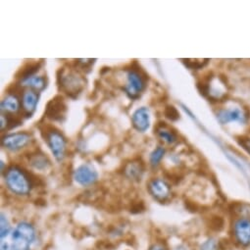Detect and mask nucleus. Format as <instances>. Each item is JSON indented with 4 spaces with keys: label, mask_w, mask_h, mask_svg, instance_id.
I'll return each instance as SVG.
<instances>
[{
    "label": "nucleus",
    "mask_w": 250,
    "mask_h": 250,
    "mask_svg": "<svg viewBox=\"0 0 250 250\" xmlns=\"http://www.w3.org/2000/svg\"><path fill=\"white\" fill-rule=\"evenodd\" d=\"M4 180L7 188L17 195H28L33 188V179L31 175L17 165H11L7 168Z\"/></svg>",
    "instance_id": "2"
},
{
    "label": "nucleus",
    "mask_w": 250,
    "mask_h": 250,
    "mask_svg": "<svg viewBox=\"0 0 250 250\" xmlns=\"http://www.w3.org/2000/svg\"><path fill=\"white\" fill-rule=\"evenodd\" d=\"M22 109L21 98L15 92H8V94L1 101V112L6 115H18Z\"/></svg>",
    "instance_id": "14"
},
{
    "label": "nucleus",
    "mask_w": 250,
    "mask_h": 250,
    "mask_svg": "<svg viewBox=\"0 0 250 250\" xmlns=\"http://www.w3.org/2000/svg\"><path fill=\"white\" fill-rule=\"evenodd\" d=\"M166 150L163 146H157L149 155V163L153 168H156L164 158Z\"/></svg>",
    "instance_id": "20"
},
{
    "label": "nucleus",
    "mask_w": 250,
    "mask_h": 250,
    "mask_svg": "<svg viewBox=\"0 0 250 250\" xmlns=\"http://www.w3.org/2000/svg\"><path fill=\"white\" fill-rule=\"evenodd\" d=\"M200 250H219V244L216 239L209 238L200 245Z\"/></svg>",
    "instance_id": "23"
},
{
    "label": "nucleus",
    "mask_w": 250,
    "mask_h": 250,
    "mask_svg": "<svg viewBox=\"0 0 250 250\" xmlns=\"http://www.w3.org/2000/svg\"><path fill=\"white\" fill-rule=\"evenodd\" d=\"M240 145L250 153V139H241Z\"/></svg>",
    "instance_id": "26"
},
{
    "label": "nucleus",
    "mask_w": 250,
    "mask_h": 250,
    "mask_svg": "<svg viewBox=\"0 0 250 250\" xmlns=\"http://www.w3.org/2000/svg\"><path fill=\"white\" fill-rule=\"evenodd\" d=\"M41 130L54 158L58 162H61L65 158L67 151V140L65 136L59 130L51 126H46L44 129Z\"/></svg>",
    "instance_id": "4"
},
{
    "label": "nucleus",
    "mask_w": 250,
    "mask_h": 250,
    "mask_svg": "<svg viewBox=\"0 0 250 250\" xmlns=\"http://www.w3.org/2000/svg\"><path fill=\"white\" fill-rule=\"evenodd\" d=\"M133 127L140 133L146 132L150 127V112L147 107L138 108L132 116Z\"/></svg>",
    "instance_id": "12"
},
{
    "label": "nucleus",
    "mask_w": 250,
    "mask_h": 250,
    "mask_svg": "<svg viewBox=\"0 0 250 250\" xmlns=\"http://www.w3.org/2000/svg\"><path fill=\"white\" fill-rule=\"evenodd\" d=\"M145 173V165L142 160L135 159L126 163L124 167V174L133 182H140Z\"/></svg>",
    "instance_id": "15"
},
{
    "label": "nucleus",
    "mask_w": 250,
    "mask_h": 250,
    "mask_svg": "<svg viewBox=\"0 0 250 250\" xmlns=\"http://www.w3.org/2000/svg\"><path fill=\"white\" fill-rule=\"evenodd\" d=\"M95 61V59H79L77 60V64L79 66L82 67V69H85V68H89L91 64H93V62Z\"/></svg>",
    "instance_id": "25"
},
{
    "label": "nucleus",
    "mask_w": 250,
    "mask_h": 250,
    "mask_svg": "<svg viewBox=\"0 0 250 250\" xmlns=\"http://www.w3.org/2000/svg\"><path fill=\"white\" fill-rule=\"evenodd\" d=\"M74 179L79 185L83 187H89L97 182L98 174L92 165L83 164L75 171Z\"/></svg>",
    "instance_id": "10"
},
{
    "label": "nucleus",
    "mask_w": 250,
    "mask_h": 250,
    "mask_svg": "<svg viewBox=\"0 0 250 250\" xmlns=\"http://www.w3.org/2000/svg\"><path fill=\"white\" fill-rule=\"evenodd\" d=\"M187 64L188 67L191 68V69H199L203 66H205L209 59H204V60H190V59H187V60H184Z\"/></svg>",
    "instance_id": "24"
},
{
    "label": "nucleus",
    "mask_w": 250,
    "mask_h": 250,
    "mask_svg": "<svg viewBox=\"0 0 250 250\" xmlns=\"http://www.w3.org/2000/svg\"><path fill=\"white\" fill-rule=\"evenodd\" d=\"M164 115L167 119H169L170 121L172 122H175L177 120H179L180 118V113L179 111L177 110L176 107H174L173 105H168L165 107V110H164Z\"/></svg>",
    "instance_id": "22"
},
{
    "label": "nucleus",
    "mask_w": 250,
    "mask_h": 250,
    "mask_svg": "<svg viewBox=\"0 0 250 250\" xmlns=\"http://www.w3.org/2000/svg\"><path fill=\"white\" fill-rule=\"evenodd\" d=\"M29 162L34 168L38 170H45L50 165V161L48 157L45 154H43L42 151L35 152L34 154H32L31 157L29 158Z\"/></svg>",
    "instance_id": "18"
},
{
    "label": "nucleus",
    "mask_w": 250,
    "mask_h": 250,
    "mask_svg": "<svg viewBox=\"0 0 250 250\" xmlns=\"http://www.w3.org/2000/svg\"><path fill=\"white\" fill-rule=\"evenodd\" d=\"M247 116L245 112L240 109V107H229V108H225L219 110L217 113V119L219 122L223 125L229 124L230 122H240L243 123L245 122Z\"/></svg>",
    "instance_id": "11"
},
{
    "label": "nucleus",
    "mask_w": 250,
    "mask_h": 250,
    "mask_svg": "<svg viewBox=\"0 0 250 250\" xmlns=\"http://www.w3.org/2000/svg\"><path fill=\"white\" fill-rule=\"evenodd\" d=\"M126 77V84L124 86L125 92L131 99L139 98L146 89L147 77L143 70L135 67L127 71Z\"/></svg>",
    "instance_id": "5"
},
{
    "label": "nucleus",
    "mask_w": 250,
    "mask_h": 250,
    "mask_svg": "<svg viewBox=\"0 0 250 250\" xmlns=\"http://www.w3.org/2000/svg\"><path fill=\"white\" fill-rule=\"evenodd\" d=\"M40 100V94L39 92L28 89L24 91L21 95V103H22V110L26 117H32V115L35 113L37 106L39 104Z\"/></svg>",
    "instance_id": "13"
},
{
    "label": "nucleus",
    "mask_w": 250,
    "mask_h": 250,
    "mask_svg": "<svg viewBox=\"0 0 250 250\" xmlns=\"http://www.w3.org/2000/svg\"><path fill=\"white\" fill-rule=\"evenodd\" d=\"M41 66H42V62H31L26 64L17 74V78H19L22 81L32 76H35L39 72Z\"/></svg>",
    "instance_id": "19"
},
{
    "label": "nucleus",
    "mask_w": 250,
    "mask_h": 250,
    "mask_svg": "<svg viewBox=\"0 0 250 250\" xmlns=\"http://www.w3.org/2000/svg\"><path fill=\"white\" fill-rule=\"evenodd\" d=\"M35 238L34 226L28 222H21L4 238H1L0 250H30Z\"/></svg>",
    "instance_id": "1"
},
{
    "label": "nucleus",
    "mask_w": 250,
    "mask_h": 250,
    "mask_svg": "<svg viewBox=\"0 0 250 250\" xmlns=\"http://www.w3.org/2000/svg\"><path fill=\"white\" fill-rule=\"evenodd\" d=\"M33 137L30 133L27 132H20L6 135L2 138L1 145L4 148L12 151L17 152L24 147H26L32 141Z\"/></svg>",
    "instance_id": "6"
},
{
    "label": "nucleus",
    "mask_w": 250,
    "mask_h": 250,
    "mask_svg": "<svg viewBox=\"0 0 250 250\" xmlns=\"http://www.w3.org/2000/svg\"><path fill=\"white\" fill-rule=\"evenodd\" d=\"M149 250H168V249L163 243H155L149 248Z\"/></svg>",
    "instance_id": "27"
},
{
    "label": "nucleus",
    "mask_w": 250,
    "mask_h": 250,
    "mask_svg": "<svg viewBox=\"0 0 250 250\" xmlns=\"http://www.w3.org/2000/svg\"><path fill=\"white\" fill-rule=\"evenodd\" d=\"M1 172H4V162L1 161Z\"/></svg>",
    "instance_id": "28"
},
{
    "label": "nucleus",
    "mask_w": 250,
    "mask_h": 250,
    "mask_svg": "<svg viewBox=\"0 0 250 250\" xmlns=\"http://www.w3.org/2000/svg\"><path fill=\"white\" fill-rule=\"evenodd\" d=\"M67 105L64 97L56 95L48 101L45 108V116L47 119L54 122H62L66 117Z\"/></svg>",
    "instance_id": "7"
},
{
    "label": "nucleus",
    "mask_w": 250,
    "mask_h": 250,
    "mask_svg": "<svg viewBox=\"0 0 250 250\" xmlns=\"http://www.w3.org/2000/svg\"><path fill=\"white\" fill-rule=\"evenodd\" d=\"M147 189L150 195L157 201L163 203L167 201L171 194L172 189L170 185L162 179H152L147 184Z\"/></svg>",
    "instance_id": "9"
},
{
    "label": "nucleus",
    "mask_w": 250,
    "mask_h": 250,
    "mask_svg": "<svg viewBox=\"0 0 250 250\" xmlns=\"http://www.w3.org/2000/svg\"><path fill=\"white\" fill-rule=\"evenodd\" d=\"M154 131L158 138L167 145H174L178 141L177 134L164 122H159L156 124Z\"/></svg>",
    "instance_id": "16"
},
{
    "label": "nucleus",
    "mask_w": 250,
    "mask_h": 250,
    "mask_svg": "<svg viewBox=\"0 0 250 250\" xmlns=\"http://www.w3.org/2000/svg\"><path fill=\"white\" fill-rule=\"evenodd\" d=\"M0 224H1V226H0V231H1L0 237L4 238L11 231V229H10V223L7 217L3 213L1 214V218H0Z\"/></svg>",
    "instance_id": "21"
},
{
    "label": "nucleus",
    "mask_w": 250,
    "mask_h": 250,
    "mask_svg": "<svg viewBox=\"0 0 250 250\" xmlns=\"http://www.w3.org/2000/svg\"><path fill=\"white\" fill-rule=\"evenodd\" d=\"M21 85L28 87L29 89L40 92L43 90L47 85V81L43 76H32L21 81Z\"/></svg>",
    "instance_id": "17"
},
{
    "label": "nucleus",
    "mask_w": 250,
    "mask_h": 250,
    "mask_svg": "<svg viewBox=\"0 0 250 250\" xmlns=\"http://www.w3.org/2000/svg\"><path fill=\"white\" fill-rule=\"evenodd\" d=\"M57 83L59 89L73 98H76L85 86L84 78L70 67H63L59 70Z\"/></svg>",
    "instance_id": "3"
},
{
    "label": "nucleus",
    "mask_w": 250,
    "mask_h": 250,
    "mask_svg": "<svg viewBox=\"0 0 250 250\" xmlns=\"http://www.w3.org/2000/svg\"><path fill=\"white\" fill-rule=\"evenodd\" d=\"M232 232L235 241L242 247L250 245V219L240 217L232 225Z\"/></svg>",
    "instance_id": "8"
}]
</instances>
